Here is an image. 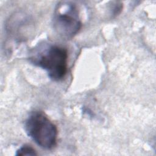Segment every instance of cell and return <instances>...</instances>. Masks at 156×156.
<instances>
[{
  "label": "cell",
  "instance_id": "6da1fadb",
  "mask_svg": "<svg viewBox=\"0 0 156 156\" xmlns=\"http://www.w3.org/2000/svg\"><path fill=\"white\" fill-rule=\"evenodd\" d=\"M24 129L27 135L42 149L51 150L57 145V126L43 112H31L25 121Z\"/></svg>",
  "mask_w": 156,
  "mask_h": 156
},
{
  "label": "cell",
  "instance_id": "7a4b0ae2",
  "mask_svg": "<svg viewBox=\"0 0 156 156\" xmlns=\"http://www.w3.org/2000/svg\"><path fill=\"white\" fill-rule=\"evenodd\" d=\"M68 58L66 48L57 44H51L29 59L33 64L44 69L51 79L60 81L63 79L67 73Z\"/></svg>",
  "mask_w": 156,
  "mask_h": 156
},
{
  "label": "cell",
  "instance_id": "3957f363",
  "mask_svg": "<svg viewBox=\"0 0 156 156\" xmlns=\"http://www.w3.org/2000/svg\"><path fill=\"white\" fill-rule=\"evenodd\" d=\"M52 24L54 29L61 37L65 39L74 37L82 27L76 4L70 1L58 2L54 10Z\"/></svg>",
  "mask_w": 156,
  "mask_h": 156
},
{
  "label": "cell",
  "instance_id": "277c9868",
  "mask_svg": "<svg viewBox=\"0 0 156 156\" xmlns=\"http://www.w3.org/2000/svg\"><path fill=\"white\" fill-rule=\"evenodd\" d=\"M16 155H37V153L35 150L30 146L24 144L19 148L16 152Z\"/></svg>",
  "mask_w": 156,
  "mask_h": 156
}]
</instances>
